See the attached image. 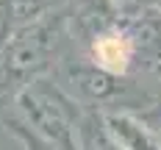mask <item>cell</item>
Returning a JSON list of instances; mask_svg holds the SVG:
<instances>
[{
    "label": "cell",
    "mask_w": 161,
    "mask_h": 150,
    "mask_svg": "<svg viewBox=\"0 0 161 150\" xmlns=\"http://www.w3.org/2000/svg\"><path fill=\"white\" fill-rule=\"evenodd\" d=\"M128 53L130 50H128V45H125V39H119V36H103L95 45L97 61L106 67V69H111V72H122V69H125Z\"/></svg>",
    "instance_id": "6da1fadb"
}]
</instances>
